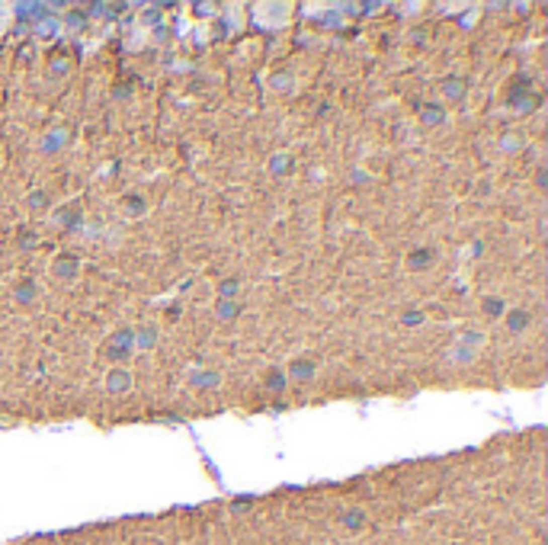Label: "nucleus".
Listing matches in <instances>:
<instances>
[{
	"label": "nucleus",
	"instance_id": "1a4fd4ad",
	"mask_svg": "<svg viewBox=\"0 0 548 545\" xmlns=\"http://www.w3.org/2000/svg\"><path fill=\"white\" fill-rule=\"evenodd\" d=\"M420 116L426 119V122H439V119L446 116V112H442L439 106H423V109H420Z\"/></svg>",
	"mask_w": 548,
	"mask_h": 545
},
{
	"label": "nucleus",
	"instance_id": "f03ea898",
	"mask_svg": "<svg viewBox=\"0 0 548 545\" xmlns=\"http://www.w3.org/2000/svg\"><path fill=\"white\" fill-rule=\"evenodd\" d=\"M51 270H55V276H58V279H61V276H64V279H74V276H77V270H81V263H77L74 257H58Z\"/></svg>",
	"mask_w": 548,
	"mask_h": 545
},
{
	"label": "nucleus",
	"instance_id": "2eb2a0df",
	"mask_svg": "<svg viewBox=\"0 0 548 545\" xmlns=\"http://www.w3.org/2000/svg\"><path fill=\"white\" fill-rule=\"evenodd\" d=\"M446 90H449V97H462V81H449Z\"/></svg>",
	"mask_w": 548,
	"mask_h": 545
},
{
	"label": "nucleus",
	"instance_id": "ddd939ff",
	"mask_svg": "<svg viewBox=\"0 0 548 545\" xmlns=\"http://www.w3.org/2000/svg\"><path fill=\"white\" fill-rule=\"evenodd\" d=\"M484 311H487V315H503V301H500V298H494V295H491V298H484Z\"/></svg>",
	"mask_w": 548,
	"mask_h": 545
},
{
	"label": "nucleus",
	"instance_id": "39448f33",
	"mask_svg": "<svg viewBox=\"0 0 548 545\" xmlns=\"http://www.w3.org/2000/svg\"><path fill=\"white\" fill-rule=\"evenodd\" d=\"M106 385H109V388H116V392H125V388H128V385H132V378H128V372H122V369H116V372H109Z\"/></svg>",
	"mask_w": 548,
	"mask_h": 545
},
{
	"label": "nucleus",
	"instance_id": "f8f14e48",
	"mask_svg": "<svg viewBox=\"0 0 548 545\" xmlns=\"http://www.w3.org/2000/svg\"><path fill=\"white\" fill-rule=\"evenodd\" d=\"M266 385H269V388H273V392H279V388L285 385L282 372H279V369H273V372H269V375H266Z\"/></svg>",
	"mask_w": 548,
	"mask_h": 545
},
{
	"label": "nucleus",
	"instance_id": "7ed1b4c3",
	"mask_svg": "<svg viewBox=\"0 0 548 545\" xmlns=\"http://www.w3.org/2000/svg\"><path fill=\"white\" fill-rule=\"evenodd\" d=\"M529 321H532V315H529V311H523V308H519V311H510V315H507V327H510L513 334H523L526 327H529Z\"/></svg>",
	"mask_w": 548,
	"mask_h": 545
},
{
	"label": "nucleus",
	"instance_id": "4468645a",
	"mask_svg": "<svg viewBox=\"0 0 548 545\" xmlns=\"http://www.w3.org/2000/svg\"><path fill=\"white\" fill-rule=\"evenodd\" d=\"M404 324H411V327L414 324H423V311H407V315H404Z\"/></svg>",
	"mask_w": 548,
	"mask_h": 545
},
{
	"label": "nucleus",
	"instance_id": "20e7f679",
	"mask_svg": "<svg viewBox=\"0 0 548 545\" xmlns=\"http://www.w3.org/2000/svg\"><path fill=\"white\" fill-rule=\"evenodd\" d=\"M318 372V366L311 359H295V362H289V375H295V378H311Z\"/></svg>",
	"mask_w": 548,
	"mask_h": 545
},
{
	"label": "nucleus",
	"instance_id": "f257e3e1",
	"mask_svg": "<svg viewBox=\"0 0 548 545\" xmlns=\"http://www.w3.org/2000/svg\"><path fill=\"white\" fill-rule=\"evenodd\" d=\"M135 350V334L132 331H119L109 340V356H128Z\"/></svg>",
	"mask_w": 548,
	"mask_h": 545
},
{
	"label": "nucleus",
	"instance_id": "6e6552de",
	"mask_svg": "<svg viewBox=\"0 0 548 545\" xmlns=\"http://www.w3.org/2000/svg\"><path fill=\"white\" fill-rule=\"evenodd\" d=\"M238 289H241V282H238V279H228V282H221V298H224V301H234V295H238Z\"/></svg>",
	"mask_w": 548,
	"mask_h": 545
},
{
	"label": "nucleus",
	"instance_id": "0eeeda50",
	"mask_svg": "<svg viewBox=\"0 0 548 545\" xmlns=\"http://www.w3.org/2000/svg\"><path fill=\"white\" fill-rule=\"evenodd\" d=\"M430 260H433L430 250H417V254H411V260H407V263H411V270H417V266H426Z\"/></svg>",
	"mask_w": 548,
	"mask_h": 545
},
{
	"label": "nucleus",
	"instance_id": "9d476101",
	"mask_svg": "<svg viewBox=\"0 0 548 545\" xmlns=\"http://www.w3.org/2000/svg\"><path fill=\"white\" fill-rule=\"evenodd\" d=\"M238 311H241L238 301H221V305H218V318H234Z\"/></svg>",
	"mask_w": 548,
	"mask_h": 545
},
{
	"label": "nucleus",
	"instance_id": "423d86ee",
	"mask_svg": "<svg viewBox=\"0 0 548 545\" xmlns=\"http://www.w3.org/2000/svg\"><path fill=\"white\" fill-rule=\"evenodd\" d=\"M64 138H67V135L61 132V128H55V132H51L48 138H42V151H45V154H48V151H58V141L64 144Z\"/></svg>",
	"mask_w": 548,
	"mask_h": 545
},
{
	"label": "nucleus",
	"instance_id": "9b49d317",
	"mask_svg": "<svg viewBox=\"0 0 548 545\" xmlns=\"http://www.w3.org/2000/svg\"><path fill=\"white\" fill-rule=\"evenodd\" d=\"M32 295H36V282H23L20 289H16V298L20 301H29Z\"/></svg>",
	"mask_w": 548,
	"mask_h": 545
}]
</instances>
